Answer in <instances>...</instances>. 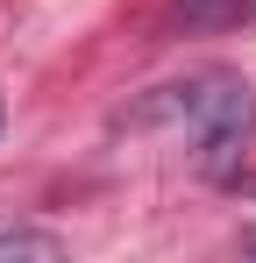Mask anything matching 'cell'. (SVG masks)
<instances>
[{"label": "cell", "mask_w": 256, "mask_h": 263, "mask_svg": "<svg viewBox=\"0 0 256 263\" xmlns=\"http://www.w3.org/2000/svg\"><path fill=\"white\" fill-rule=\"evenodd\" d=\"M128 121L135 128L178 121V128L192 135V171L228 185V178H242V157H249V142H256V92L235 71H192L178 86H157Z\"/></svg>", "instance_id": "obj_1"}, {"label": "cell", "mask_w": 256, "mask_h": 263, "mask_svg": "<svg viewBox=\"0 0 256 263\" xmlns=\"http://www.w3.org/2000/svg\"><path fill=\"white\" fill-rule=\"evenodd\" d=\"M64 256V235L36 228V220H0V263H57Z\"/></svg>", "instance_id": "obj_2"}, {"label": "cell", "mask_w": 256, "mask_h": 263, "mask_svg": "<svg viewBox=\"0 0 256 263\" xmlns=\"http://www.w3.org/2000/svg\"><path fill=\"white\" fill-rule=\"evenodd\" d=\"M185 14L192 22H249L256 0H185Z\"/></svg>", "instance_id": "obj_3"}, {"label": "cell", "mask_w": 256, "mask_h": 263, "mask_svg": "<svg viewBox=\"0 0 256 263\" xmlns=\"http://www.w3.org/2000/svg\"><path fill=\"white\" fill-rule=\"evenodd\" d=\"M242 249H249V256H256V228H242Z\"/></svg>", "instance_id": "obj_4"}]
</instances>
